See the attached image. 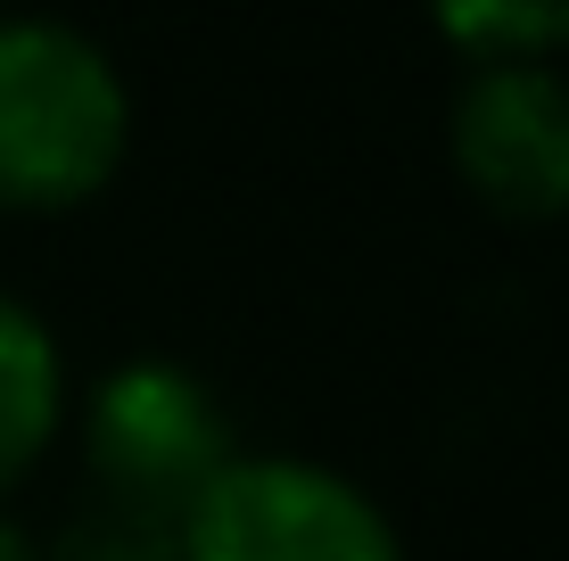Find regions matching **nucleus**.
Returning a JSON list of instances; mask_svg holds the SVG:
<instances>
[{
	"label": "nucleus",
	"instance_id": "obj_1",
	"mask_svg": "<svg viewBox=\"0 0 569 561\" xmlns=\"http://www.w3.org/2000/svg\"><path fill=\"white\" fill-rule=\"evenodd\" d=\"M141 108L91 26L0 9V216H74L124 173Z\"/></svg>",
	"mask_w": 569,
	"mask_h": 561
},
{
	"label": "nucleus",
	"instance_id": "obj_2",
	"mask_svg": "<svg viewBox=\"0 0 569 561\" xmlns=\"http://www.w3.org/2000/svg\"><path fill=\"white\" fill-rule=\"evenodd\" d=\"M74 454L83 495L132 520L182 529V512L207 495V479L240 454L223 389L182 355H124L74 397Z\"/></svg>",
	"mask_w": 569,
	"mask_h": 561
},
{
	"label": "nucleus",
	"instance_id": "obj_3",
	"mask_svg": "<svg viewBox=\"0 0 569 561\" xmlns=\"http://www.w3.org/2000/svg\"><path fill=\"white\" fill-rule=\"evenodd\" d=\"M173 561H413L356 471L298 447H240L173 529Z\"/></svg>",
	"mask_w": 569,
	"mask_h": 561
},
{
	"label": "nucleus",
	"instance_id": "obj_4",
	"mask_svg": "<svg viewBox=\"0 0 569 561\" xmlns=\"http://www.w3.org/2000/svg\"><path fill=\"white\" fill-rule=\"evenodd\" d=\"M446 166L487 216L561 223L569 216V67L479 58L446 91Z\"/></svg>",
	"mask_w": 569,
	"mask_h": 561
},
{
	"label": "nucleus",
	"instance_id": "obj_5",
	"mask_svg": "<svg viewBox=\"0 0 569 561\" xmlns=\"http://www.w3.org/2000/svg\"><path fill=\"white\" fill-rule=\"evenodd\" d=\"M74 421V372L50 314L26 289L0 281V504L17 479H33Z\"/></svg>",
	"mask_w": 569,
	"mask_h": 561
},
{
	"label": "nucleus",
	"instance_id": "obj_6",
	"mask_svg": "<svg viewBox=\"0 0 569 561\" xmlns=\"http://www.w3.org/2000/svg\"><path fill=\"white\" fill-rule=\"evenodd\" d=\"M438 33L462 50V67L479 58H545V67H569V9L561 0H470V9H446Z\"/></svg>",
	"mask_w": 569,
	"mask_h": 561
},
{
	"label": "nucleus",
	"instance_id": "obj_7",
	"mask_svg": "<svg viewBox=\"0 0 569 561\" xmlns=\"http://www.w3.org/2000/svg\"><path fill=\"white\" fill-rule=\"evenodd\" d=\"M42 561H173V529L132 520V512H116V504H91V495H74V504L50 520Z\"/></svg>",
	"mask_w": 569,
	"mask_h": 561
},
{
	"label": "nucleus",
	"instance_id": "obj_8",
	"mask_svg": "<svg viewBox=\"0 0 569 561\" xmlns=\"http://www.w3.org/2000/svg\"><path fill=\"white\" fill-rule=\"evenodd\" d=\"M0 561H42V537H33L9 504H0Z\"/></svg>",
	"mask_w": 569,
	"mask_h": 561
}]
</instances>
